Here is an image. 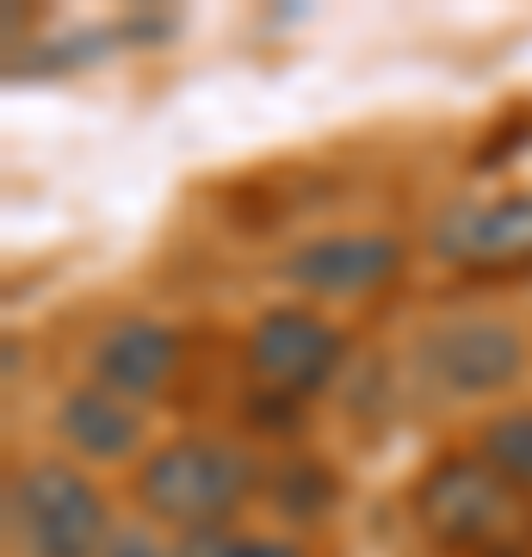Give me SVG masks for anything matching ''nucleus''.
<instances>
[{
  "label": "nucleus",
  "instance_id": "obj_12",
  "mask_svg": "<svg viewBox=\"0 0 532 557\" xmlns=\"http://www.w3.org/2000/svg\"><path fill=\"white\" fill-rule=\"evenodd\" d=\"M99 557H168V552H161L156 539H143V533H119V539H112V545H106Z\"/></svg>",
  "mask_w": 532,
  "mask_h": 557
},
{
  "label": "nucleus",
  "instance_id": "obj_7",
  "mask_svg": "<svg viewBox=\"0 0 532 557\" xmlns=\"http://www.w3.org/2000/svg\"><path fill=\"white\" fill-rule=\"evenodd\" d=\"M403 267V248L391 236H322L304 242L285 260V278L316 292V298H347V292H372Z\"/></svg>",
  "mask_w": 532,
  "mask_h": 557
},
{
  "label": "nucleus",
  "instance_id": "obj_10",
  "mask_svg": "<svg viewBox=\"0 0 532 557\" xmlns=\"http://www.w3.org/2000/svg\"><path fill=\"white\" fill-rule=\"evenodd\" d=\"M477 453L490 458L502 478L514 483H532V409H514V416H495L483 428V446Z\"/></svg>",
  "mask_w": 532,
  "mask_h": 557
},
{
  "label": "nucleus",
  "instance_id": "obj_8",
  "mask_svg": "<svg viewBox=\"0 0 532 557\" xmlns=\"http://www.w3.org/2000/svg\"><path fill=\"white\" fill-rule=\"evenodd\" d=\"M174 359H180L174 329H161V322H119L94 347V372H99V391L131 403V397L161 391L168 372H174Z\"/></svg>",
  "mask_w": 532,
  "mask_h": 557
},
{
  "label": "nucleus",
  "instance_id": "obj_9",
  "mask_svg": "<svg viewBox=\"0 0 532 557\" xmlns=\"http://www.w3.org/2000/svg\"><path fill=\"white\" fill-rule=\"evenodd\" d=\"M57 434L87 458H124L137 446V409L112 391H69L57 409Z\"/></svg>",
  "mask_w": 532,
  "mask_h": 557
},
{
  "label": "nucleus",
  "instance_id": "obj_2",
  "mask_svg": "<svg viewBox=\"0 0 532 557\" xmlns=\"http://www.w3.org/2000/svg\"><path fill=\"white\" fill-rule=\"evenodd\" d=\"M255 490V458L223 440H174L149 453L137 478V496L149 515L193 527V533H218Z\"/></svg>",
  "mask_w": 532,
  "mask_h": 557
},
{
  "label": "nucleus",
  "instance_id": "obj_1",
  "mask_svg": "<svg viewBox=\"0 0 532 557\" xmlns=\"http://www.w3.org/2000/svg\"><path fill=\"white\" fill-rule=\"evenodd\" d=\"M415 520L453 552H514L527 545V496L483 453H446L415 483Z\"/></svg>",
  "mask_w": 532,
  "mask_h": 557
},
{
  "label": "nucleus",
  "instance_id": "obj_11",
  "mask_svg": "<svg viewBox=\"0 0 532 557\" xmlns=\"http://www.w3.org/2000/svg\"><path fill=\"white\" fill-rule=\"evenodd\" d=\"M180 557H304L292 545H273V539H236V533H193Z\"/></svg>",
  "mask_w": 532,
  "mask_h": 557
},
{
  "label": "nucleus",
  "instance_id": "obj_4",
  "mask_svg": "<svg viewBox=\"0 0 532 557\" xmlns=\"http://www.w3.org/2000/svg\"><path fill=\"white\" fill-rule=\"evenodd\" d=\"M434 255L465 273H520L532 267V193L453 205L434 223Z\"/></svg>",
  "mask_w": 532,
  "mask_h": 557
},
{
  "label": "nucleus",
  "instance_id": "obj_3",
  "mask_svg": "<svg viewBox=\"0 0 532 557\" xmlns=\"http://www.w3.org/2000/svg\"><path fill=\"white\" fill-rule=\"evenodd\" d=\"M7 527L20 557H94L106 545V502L75 465H32L7 483Z\"/></svg>",
  "mask_w": 532,
  "mask_h": 557
},
{
  "label": "nucleus",
  "instance_id": "obj_5",
  "mask_svg": "<svg viewBox=\"0 0 532 557\" xmlns=\"http://www.w3.org/2000/svg\"><path fill=\"white\" fill-rule=\"evenodd\" d=\"M341 366V329H329L310 310H273L248 335V372L279 397H310L335 379Z\"/></svg>",
  "mask_w": 532,
  "mask_h": 557
},
{
  "label": "nucleus",
  "instance_id": "obj_6",
  "mask_svg": "<svg viewBox=\"0 0 532 557\" xmlns=\"http://www.w3.org/2000/svg\"><path fill=\"white\" fill-rule=\"evenodd\" d=\"M421 366L434 372L446 391H502V384L520 372V335L508 322H490V317H458V322H440L434 335L421 341Z\"/></svg>",
  "mask_w": 532,
  "mask_h": 557
}]
</instances>
